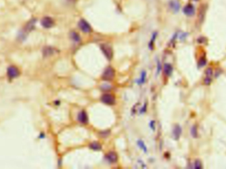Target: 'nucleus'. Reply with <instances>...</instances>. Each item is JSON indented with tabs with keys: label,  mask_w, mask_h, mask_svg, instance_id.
I'll return each mask as SVG.
<instances>
[{
	"label": "nucleus",
	"mask_w": 226,
	"mask_h": 169,
	"mask_svg": "<svg viewBox=\"0 0 226 169\" xmlns=\"http://www.w3.org/2000/svg\"><path fill=\"white\" fill-rule=\"evenodd\" d=\"M100 49H101L103 53L106 56L108 60H111L113 56V52L111 47L106 44H103L100 46Z\"/></svg>",
	"instance_id": "obj_1"
},
{
	"label": "nucleus",
	"mask_w": 226,
	"mask_h": 169,
	"mask_svg": "<svg viewBox=\"0 0 226 169\" xmlns=\"http://www.w3.org/2000/svg\"><path fill=\"white\" fill-rule=\"evenodd\" d=\"M114 77V70L113 67H108L103 72L102 78L105 81H110Z\"/></svg>",
	"instance_id": "obj_2"
},
{
	"label": "nucleus",
	"mask_w": 226,
	"mask_h": 169,
	"mask_svg": "<svg viewBox=\"0 0 226 169\" xmlns=\"http://www.w3.org/2000/svg\"><path fill=\"white\" fill-rule=\"evenodd\" d=\"M78 26L81 30H82L83 33H89L92 31L91 27L90 26L89 24L84 19H81L79 20L78 23Z\"/></svg>",
	"instance_id": "obj_3"
},
{
	"label": "nucleus",
	"mask_w": 226,
	"mask_h": 169,
	"mask_svg": "<svg viewBox=\"0 0 226 169\" xmlns=\"http://www.w3.org/2000/svg\"><path fill=\"white\" fill-rule=\"evenodd\" d=\"M101 101L108 105H113L115 103V99L112 95L105 94L101 96Z\"/></svg>",
	"instance_id": "obj_4"
},
{
	"label": "nucleus",
	"mask_w": 226,
	"mask_h": 169,
	"mask_svg": "<svg viewBox=\"0 0 226 169\" xmlns=\"http://www.w3.org/2000/svg\"><path fill=\"white\" fill-rule=\"evenodd\" d=\"M54 23L53 19L50 18V17H45L41 20L42 25L46 29L51 28V27L54 25Z\"/></svg>",
	"instance_id": "obj_5"
},
{
	"label": "nucleus",
	"mask_w": 226,
	"mask_h": 169,
	"mask_svg": "<svg viewBox=\"0 0 226 169\" xmlns=\"http://www.w3.org/2000/svg\"><path fill=\"white\" fill-rule=\"evenodd\" d=\"M8 75L10 78H15L19 75V71L15 66H10L8 70Z\"/></svg>",
	"instance_id": "obj_6"
},
{
	"label": "nucleus",
	"mask_w": 226,
	"mask_h": 169,
	"mask_svg": "<svg viewBox=\"0 0 226 169\" xmlns=\"http://www.w3.org/2000/svg\"><path fill=\"white\" fill-rule=\"evenodd\" d=\"M106 159L110 163H114L118 161V155L114 152H110L106 155Z\"/></svg>",
	"instance_id": "obj_7"
},
{
	"label": "nucleus",
	"mask_w": 226,
	"mask_h": 169,
	"mask_svg": "<svg viewBox=\"0 0 226 169\" xmlns=\"http://www.w3.org/2000/svg\"><path fill=\"white\" fill-rule=\"evenodd\" d=\"M182 133V129L179 125H176L173 130V135L176 140L179 139Z\"/></svg>",
	"instance_id": "obj_8"
},
{
	"label": "nucleus",
	"mask_w": 226,
	"mask_h": 169,
	"mask_svg": "<svg viewBox=\"0 0 226 169\" xmlns=\"http://www.w3.org/2000/svg\"><path fill=\"white\" fill-rule=\"evenodd\" d=\"M183 11L185 14H186L188 16H193L194 14L195 10H194V7L192 5H187L185 7V8L183 9Z\"/></svg>",
	"instance_id": "obj_9"
},
{
	"label": "nucleus",
	"mask_w": 226,
	"mask_h": 169,
	"mask_svg": "<svg viewBox=\"0 0 226 169\" xmlns=\"http://www.w3.org/2000/svg\"><path fill=\"white\" fill-rule=\"evenodd\" d=\"M78 118L79 121L83 124H86L88 121V114H87V113L85 111L80 112L78 114Z\"/></svg>",
	"instance_id": "obj_10"
},
{
	"label": "nucleus",
	"mask_w": 226,
	"mask_h": 169,
	"mask_svg": "<svg viewBox=\"0 0 226 169\" xmlns=\"http://www.w3.org/2000/svg\"><path fill=\"white\" fill-rule=\"evenodd\" d=\"M35 22H36V19H34L30 20V21L27 23V25L25 27V32L26 33V31H27V33H29V32H30V30H32L34 28Z\"/></svg>",
	"instance_id": "obj_11"
},
{
	"label": "nucleus",
	"mask_w": 226,
	"mask_h": 169,
	"mask_svg": "<svg viewBox=\"0 0 226 169\" xmlns=\"http://www.w3.org/2000/svg\"><path fill=\"white\" fill-rule=\"evenodd\" d=\"M173 67L171 64H166L164 65V73L167 76H170L172 74Z\"/></svg>",
	"instance_id": "obj_12"
},
{
	"label": "nucleus",
	"mask_w": 226,
	"mask_h": 169,
	"mask_svg": "<svg viewBox=\"0 0 226 169\" xmlns=\"http://www.w3.org/2000/svg\"><path fill=\"white\" fill-rule=\"evenodd\" d=\"M170 8L172 9L173 11L177 12L179 10L180 8V4L177 1H171L169 3Z\"/></svg>",
	"instance_id": "obj_13"
},
{
	"label": "nucleus",
	"mask_w": 226,
	"mask_h": 169,
	"mask_svg": "<svg viewBox=\"0 0 226 169\" xmlns=\"http://www.w3.org/2000/svg\"><path fill=\"white\" fill-rule=\"evenodd\" d=\"M55 52V50L52 47H45L43 50V54L45 56H49L53 55Z\"/></svg>",
	"instance_id": "obj_14"
},
{
	"label": "nucleus",
	"mask_w": 226,
	"mask_h": 169,
	"mask_svg": "<svg viewBox=\"0 0 226 169\" xmlns=\"http://www.w3.org/2000/svg\"><path fill=\"white\" fill-rule=\"evenodd\" d=\"M90 149L95 151H99L101 149V146L98 142H93L89 145Z\"/></svg>",
	"instance_id": "obj_15"
},
{
	"label": "nucleus",
	"mask_w": 226,
	"mask_h": 169,
	"mask_svg": "<svg viewBox=\"0 0 226 169\" xmlns=\"http://www.w3.org/2000/svg\"><path fill=\"white\" fill-rule=\"evenodd\" d=\"M70 36H71V39L76 42H79L80 40H81V38H80L79 34L75 32H72L71 34H70Z\"/></svg>",
	"instance_id": "obj_16"
},
{
	"label": "nucleus",
	"mask_w": 226,
	"mask_h": 169,
	"mask_svg": "<svg viewBox=\"0 0 226 169\" xmlns=\"http://www.w3.org/2000/svg\"><path fill=\"white\" fill-rule=\"evenodd\" d=\"M138 144L139 147H140L142 149L144 150V152H147V147H146V146H145V144H144L143 141H141V140H139L138 141Z\"/></svg>",
	"instance_id": "obj_17"
},
{
	"label": "nucleus",
	"mask_w": 226,
	"mask_h": 169,
	"mask_svg": "<svg viewBox=\"0 0 226 169\" xmlns=\"http://www.w3.org/2000/svg\"><path fill=\"white\" fill-rule=\"evenodd\" d=\"M191 134H192V136L195 138V137H197L198 136V130H197V127L196 126H194L192 129H191Z\"/></svg>",
	"instance_id": "obj_18"
},
{
	"label": "nucleus",
	"mask_w": 226,
	"mask_h": 169,
	"mask_svg": "<svg viewBox=\"0 0 226 169\" xmlns=\"http://www.w3.org/2000/svg\"><path fill=\"white\" fill-rule=\"evenodd\" d=\"M145 77H146V74H145V71H143L141 75V78L139 80V84H143L144 83L145 81Z\"/></svg>",
	"instance_id": "obj_19"
},
{
	"label": "nucleus",
	"mask_w": 226,
	"mask_h": 169,
	"mask_svg": "<svg viewBox=\"0 0 226 169\" xmlns=\"http://www.w3.org/2000/svg\"><path fill=\"white\" fill-rule=\"evenodd\" d=\"M206 64V60L205 59V58H202L199 62V67H204Z\"/></svg>",
	"instance_id": "obj_20"
},
{
	"label": "nucleus",
	"mask_w": 226,
	"mask_h": 169,
	"mask_svg": "<svg viewBox=\"0 0 226 169\" xmlns=\"http://www.w3.org/2000/svg\"><path fill=\"white\" fill-rule=\"evenodd\" d=\"M194 168H202L201 162L199 160H196L195 162H194Z\"/></svg>",
	"instance_id": "obj_21"
},
{
	"label": "nucleus",
	"mask_w": 226,
	"mask_h": 169,
	"mask_svg": "<svg viewBox=\"0 0 226 169\" xmlns=\"http://www.w3.org/2000/svg\"><path fill=\"white\" fill-rule=\"evenodd\" d=\"M205 74H206V76L207 77H211L212 76V74H213V71H212V69L209 67L208 68L206 72H205Z\"/></svg>",
	"instance_id": "obj_22"
},
{
	"label": "nucleus",
	"mask_w": 226,
	"mask_h": 169,
	"mask_svg": "<svg viewBox=\"0 0 226 169\" xmlns=\"http://www.w3.org/2000/svg\"><path fill=\"white\" fill-rule=\"evenodd\" d=\"M211 82H212V77H211L206 76V77H205L204 79V83L206 85H209L211 83Z\"/></svg>",
	"instance_id": "obj_23"
},
{
	"label": "nucleus",
	"mask_w": 226,
	"mask_h": 169,
	"mask_svg": "<svg viewBox=\"0 0 226 169\" xmlns=\"http://www.w3.org/2000/svg\"><path fill=\"white\" fill-rule=\"evenodd\" d=\"M158 73L159 74V71H160V70H161V64H160L159 62H158Z\"/></svg>",
	"instance_id": "obj_24"
},
{
	"label": "nucleus",
	"mask_w": 226,
	"mask_h": 169,
	"mask_svg": "<svg viewBox=\"0 0 226 169\" xmlns=\"http://www.w3.org/2000/svg\"><path fill=\"white\" fill-rule=\"evenodd\" d=\"M150 126H151V128H153V130H154V121H152V122H151Z\"/></svg>",
	"instance_id": "obj_25"
},
{
	"label": "nucleus",
	"mask_w": 226,
	"mask_h": 169,
	"mask_svg": "<svg viewBox=\"0 0 226 169\" xmlns=\"http://www.w3.org/2000/svg\"><path fill=\"white\" fill-rule=\"evenodd\" d=\"M69 2H75V0H69Z\"/></svg>",
	"instance_id": "obj_26"
}]
</instances>
